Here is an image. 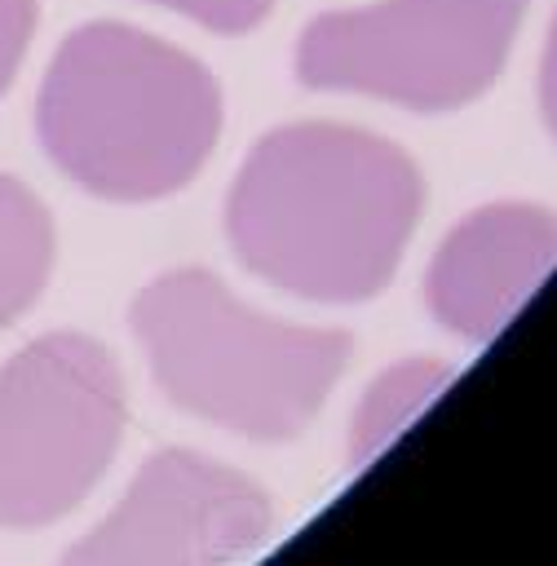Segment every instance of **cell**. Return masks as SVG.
I'll return each instance as SVG.
<instances>
[{"label":"cell","mask_w":557,"mask_h":566,"mask_svg":"<svg viewBox=\"0 0 557 566\" xmlns=\"http://www.w3.org/2000/svg\"><path fill=\"white\" fill-rule=\"evenodd\" d=\"M424 181L411 155L349 124L265 133L225 195V239L265 283L323 305L376 296L420 221Z\"/></svg>","instance_id":"obj_1"},{"label":"cell","mask_w":557,"mask_h":566,"mask_svg":"<svg viewBox=\"0 0 557 566\" xmlns=\"http://www.w3.org/2000/svg\"><path fill=\"white\" fill-rule=\"evenodd\" d=\"M44 155L88 195L146 203L195 181L221 137L212 71L128 22L75 27L35 93Z\"/></svg>","instance_id":"obj_2"},{"label":"cell","mask_w":557,"mask_h":566,"mask_svg":"<svg viewBox=\"0 0 557 566\" xmlns=\"http://www.w3.org/2000/svg\"><path fill=\"white\" fill-rule=\"evenodd\" d=\"M128 323L168 402L252 442L296 438L349 358L345 332L270 318L199 265L150 279Z\"/></svg>","instance_id":"obj_3"},{"label":"cell","mask_w":557,"mask_h":566,"mask_svg":"<svg viewBox=\"0 0 557 566\" xmlns=\"http://www.w3.org/2000/svg\"><path fill=\"white\" fill-rule=\"evenodd\" d=\"M530 0H376L318 13L296 35L305 88L362 93L407 111H455L482 97L517 40Z\"/></svg>","instance_id":"obj_4"},{"label":"cell","mask_w":557,"mask_h":566,"mask_svg":"<svg viewBox=\"0 0 557 566\" xmlns=\"http://www.w3.org/2000/svg\"><path fill=\"white\" fill-rule=\"evenodd\" d=\"M124 380L106 345L49 332L0 367V526H49L106 473Z\"/></svg>","instance_id":"obj_5"},{"label":"cell","mask_w":557,"mask_h":566,"mask_svg":"<svg viewBox=\"0 0 557 566\" xmlns=\"http://www.w3.org/2000/svg\"><path fill=\"white\" fill-rule=\"evenodd\" d=\"M270 535L265 491L186 447L155 451L62 566H230Z\"/></svg>","instance_id":"obj_6"},{"label":"cell","mask_w":557,"mask_h":566,"mask_svg":"<svg viewBox=\"0 0 557 566\" xmlns=\"http://www.w3.org/2000/svg\"><path fill=\"white\" fill-rule=\"evenodd\" d=\"M557 265V212L539 203H486L433 252L424 274L429 314L464 336L491 340Z\"/></svg>","instance_id":"obj_7"},{"label":"cell","mask_w":557,"mask_h":566,"mask_svg":"<svg viewBox=\"0 0 557 566\" xmlns=\"http://www.w3.org/2000/svg\"><path fill=\"white\" fill-rule=\"evenodd\" d=\"M53 270V217L40 195L0 172V332L35 305Z\"/></svg>","instance_id":"obj_8"},{"label":"cell","mask_w":557,"mask_h":566,"mask_svg":"<svg viewBox=\"0 0 557 566\" xmlns=\"http://www.w3.org/2000/svg\"><path fill=\"white\" fill-rule=\"evenodd\" d=\"M446 380H451V367L446 363H433V358H402L389 371H380L367 385V394H362V402L354 411L349 460L354 464H367L376 451H385L442 394Z\"/></svg>","instance_id":"obj_9"},{"label":"cell","mask_w":557,"mask_h":566,"mask_svg":"<svg viewBox=\"0 0 557 566\" xmlns=\"http://www.w3.org/2000/svg\"><path fill=\"white\" fill-rule=\"evenodd\" d=\"M159 9H172L217 35H243L252 27L265 22V13L274 9V0H150Z\"/></svg>","instance_id":"obj_10"},{"label":"cell","mask_w":557,"mask_h":566,"mask_svg":"<svg viewBox=\"0 0 557 566\" xmlns=\"http://www.w3.org/2000/svg\"><path fill=\"white\" fill-rule=\"evenodd\" d=\"M40 0H0V97L18 80V66L35 40Z\"/></svg>","instance_id":"obj_11"},{"label":"cell","mask_w":557,"mask_h":566,"mask_svg":"<svg viewBox=\"0 0 557 566\" xmlns=\"http://www.w3.org/2000/svg\"><path fill=\"white\" fill-rule=\"evenodd\" d=\"M539 111H544L548 133L557 137V13H553L548 40H544V57H539Z\"/></svg>","instance_id":"obj_12"}]
</instances>
